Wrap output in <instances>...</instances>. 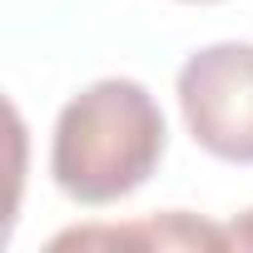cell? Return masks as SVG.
<instances>
[{"mask_svg": "<svg viewBox=\"0 0 253 253\" xmlns=\"http://www.w3.org/2000/svg\"><path fill=\"white\" fill-rule=\"evenodd\" d=\"M164 109L139 80H94L55 119L50 174L55 189L84 209L129 199L164 159Z\"/></svg>", "mask_w": 253, "mask_h": 253, "instance_id": "cell-1", "label": "cell"}, {"mask_svg": "<svg viewBox=\"0 0 253 253\" xmlns=\"http://www.w3.org/2000/svg\"><path fill=\"white\" fill-rule=\"evenodd\" d=\"M184 5H213V0H184Z\"/></svg>", "mask_w": 253, "mask_h": 253, "instance_id": "cell-3", "label": "cell"}, {"mask_svg": "<svg viewBox=\"0 0 253 253\" xmlns=\"http://www.w3.org/2000/svg\"><path fill=\"white\" fill-rule=\"evenodd\" d=\"M179 114L204 154L253 164V45L218 40L194 50L174 80Z\"/></svg>", "mask_w": 253, "mask_h": 253, "instance_id": "cell-2", "label": "cell"}]
</instances>
